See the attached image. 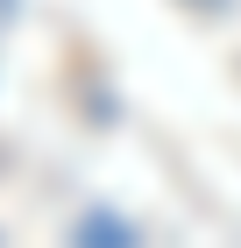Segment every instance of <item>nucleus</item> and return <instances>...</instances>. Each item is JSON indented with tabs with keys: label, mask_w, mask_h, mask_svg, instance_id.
<instances>
[]
</instances>
